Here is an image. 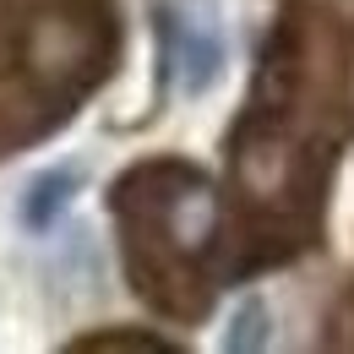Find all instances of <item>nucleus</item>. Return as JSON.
Returning <instances> with one entry per match:
<instances>
[{
  "instance_id": "nucleus-1",
  "label": "nucleus",
  "mask_w": 354,
  "mask_h": 354,
  "mask_svg": "<svg viewBox=\"0 0 354 354\" xmlns=\"http://www.w3.org/2000/svg\"><path fill=\"white\" fill-rule=\"evenodd\" d=\"M158 39H164V71H169L175 93L196 98V93H207L218 82L223 39H218V22H213L207 11L169 0V6L158 11Z\"/></svg>"
},
{
  "instance_id": "nucleus-2",
  "label": "nucleus",
  "mask_w": 354,
  "mask_h": 354,
  "mask_svg": "<svg viewBox=\"0 0 354 354\" xmlns=\"http://www.w3.org/2000/svg\"><path fill=\"white\" fill-rule=\"evenodd\" d=\"M77 191H82V164H55L44 175H33L28 191H22V202H17V223L28 234H49L55 223L71 213Z\"/></svg>"
},
{
  "instance_id": "nucleus-3",
  "label": "nucleus",
  "mask_w": 354,
  "mask_h": 354,
  "mask_svg": "<svg viewBox=\"0 0 354 354\" xmlns=\"http://www.w3.org/2000/svg\"><path fill=\"white\" fill-rule=\"evenodd\" d=\"M267 300L262 295H245L240 306H234V316H229V333H223V349H240V354H257L267 349Z\"/></svg>"
}]
</instances>
